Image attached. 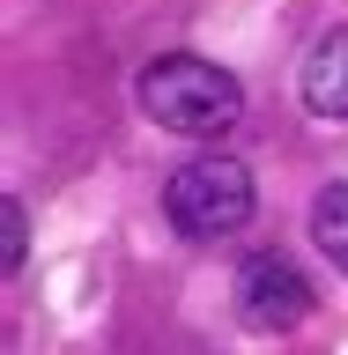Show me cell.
Wrapping results in <instances>:
<instances>
[{"instance_id":"1","label":"cell","mask_w":348,"mask_h":355,"mask_svg":"<svg viewBox=\"0 0 348 355\" xmlns=\"http://www.w3.org/2000/svg\"><path fill=\"white\" fill-rule=\"evenodd\" d=\"M141 111H149L163 133L222 141V133L245 119V89H238L230 67L200 60V52H163V60L141 67Z\"/></svg>"},{"instance_id":"2","label":"cell","mask_w":348,"mask_h":355,"mask_svg":"<svg viewBox=\"0 0 348 355\" xmlns=\"http://www.w3.org/2000/svg\"><path fill=\"white\" fill-rule=\"evenodd\" d=\"M163 207H171V230H178V237L215 244V237H230V230L252 222L260 193H252V171H245L238 155H193V163H178V171H171Z\"/></svg>"},{"instance_id":"3","label":"cell","mask_w":348,"mask_h":355,"mask_svg":"<svg viewBox=\"0 0 348 355\" xmlns=\"http://www.w3.org/2000/svg\"><path fill=\"white\" fill-rule=\"evenodd\" d=\"M238 318L252 333H289V326H304L311 318V282L297 274V259H282V252H252V259L238 266Z\"/></svg>"},{"instance_id":"4","label":"cell","mask_w":348,"mask_h":355,"mask_svg":"<svg viewBox=\"0 0 348 355\" xmlns=\"http://www.w3.org/2000/svg\"><path fill=\"white\" fill-rule=\"evenodd\" d=\"M297 89H304V111H319V119H348V22H333L326 37L304 52Z\"/></svg>"},{"instance_id":"5","label":"cell","mask_w":348,"mask_h":355,"mask_svg":"<svg viewBox=\"0 0 348 355\" xmlns=\"http://www.w3.org/2000/svg\"><path fill=\"white\" fill-rule=\"evenodd\" d=\"M311 244L348 274V185H326V193L311 200Z\"/></svg>"},{"instance_id":"6","label":"cell","mask_w":348,"mask_h":355,"mask_svg":"<svg viewBox=\"0 0 348 355\" xmlns=\"http://www.w3.org/2000/svg\"><path fill=\"white\" fill-rule=\"evenodd\" d=\"M0 237H8V252H0V259H8V274H15V266H22V244H30V222H22V200H0Z\"/></svg>"}]
</instances>
